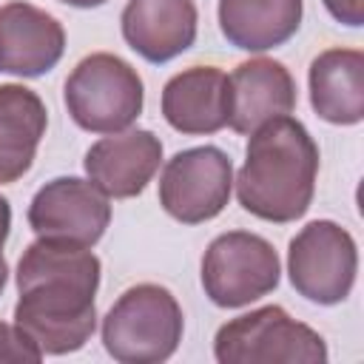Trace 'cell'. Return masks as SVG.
Returning <instances> with one entry per match:
<instances>
[{"instance_id": "cell-20", "label": "cell", "mask_w": 364, "mask_h": 364, "mask_svg": "<svg viewBox=\"0 0 364 364\" xmlns=\"http://www.w3.org/2000/svg\"><path fill=\"white\" fill-rule=\"evenodd\" d=\"M9 228H11V208H9V199L0 196V239L3 242L9 239Z\"/></svg>"}, {"instance_id": "cell-8", "label": "cell", "mask_w": 364, "mask_h": 364, "mask_svg": "<svg viewBox=\"0 0 364 364\" xmlns=\"http://www.w3.org/2000/svg\"><path fill=\"white\" fill-rule=\"evenodd\" d=\"M233 165L225 151L199 145L173 154L159 176V205L182 225L219 216L230 199Z\"/></svg>"}, {"instance_id": "cell-6", "label": "cell", "mask_w": 364, "mask_h": 364, "mask_svg": "<svg viewBox=\"0 0 364 364\" xmlns=\"http://www.w3.org/2000/svg\"><path fill=\"white\" fill-rule=\"evenodd\" d=\"M279 256L273 245L247 230L216 236L202 256V287L216 307H245L279 284Z\"/></svg>"}, {"instance_id": "cell-11", "label": "cell", "mask_w": 364, "mask_h": 364, "mask_svg": "<svg viewBox=\"0 0 364 364\" xmlns=\"http://www.w3.org/2000/svg\"><path fill=\"white\" fill-rule=\"evenodd\" d=\"M65 51V31L48 11L14 0L0 6V71L40 77L51 71Z\"/></svg>"}, {"instance_id": "cell-2", "label": "cell", "mask_w": 364, "mask_h": 364, "mask_svg": "<svg viewBox=\"0 0 364 364\" xmlns=\"http://www.w3.org/2000/svg\"><path fill=\"white\" fill-rule=\"evenodd\" d=\"M182 330V307L168 287L134 284L105 313L102 344L114 361L156 364L176 353Z\"/></svg>"}, {"instance_id": "cell-21", "label": "cell", "mask_w": 364, "mask_h": 364, "mask_svg": "<svg viewBox=\"0 0 364 364\" xmlns=\"http://www.w3.org/2000/svg\"><path fill=\"white\" fill-rule=\"evenodd\" d=\"M3 239H0V293H3V287H6V279H9V264H6V256H3Z\"/></svg>"}, {"instance_id": "cell-9", "label": "cell", "mask_w": 364, "mask_h": 364, "mask_svg": "<svg viewBox=\"0 0 364 364\" xmlns=\"http://www.w3.org/2000/svg\"><path fill=\"white\" fill-rule=\"evenodd\" d=\"M108 222V196L91 179L57 176L46 182L28 205V225L40 239H63L91 247L102 239Z\"/></svg>"}, {"instance_id": "cell-3", "label": "cell", "mask_w": 364, "mask_h": 364, "mask_svg": "<svg viewBox=\"0 0 364 364\" xmlns=\"http://www.w3.org/2000/svg\"><path fill=\"white\" fill-rule=\"evenodd\" d=\"M142 77L111 51L82 57L65 80V108L71 119L94 134L125 131L142 114Z\"/></svg>"}, {"instance_id": "cell-22", "label": "cell", "mask_w": 364, "mask_h": 364, "mask_svg": "<svg viewBox=\"0 0 364 364\" xmlns=\"http://www.w3.org/2000/svg\"><path fill=\"white\" fill-rule=\"evenodd\" d=\"M65 6H77V9H94V6H102L105 0H60Z\"/></svg>"}, {"instance_id": "cell-16", "label": "cell", "mask_w": 364, "mask_h": 364, "mask_svg": "<svg viewBox=\"0 0 364 364\" xmlns=\"http://www.w3.org/2000/svg\"><path fill=\"white\" fill-rule=\"evenodd\" d=\"M46 125L48 111L31 88L0 85V185L17 182L31 168Z\"/></svg>"}, {"instance_id": "cell-12", "label": "cell", "mask_w": 364, "mask_h": 364, "mask_svg": "<svg viewBox=\"0 0 364 364\" xmlns=\"http://www.w3.org/2000/svg\"><path fill=\"white\" fill-rule=\"evenodd\" d=\"M296 108V82L290 71L270 57H253L228 77V125L236 134H253L262 122Z\"/></svg>"}, {"instance_id": "cell-14", "label": "cell", "mask_w": 364, "mask_h": 364, "mask_svg": "<svg viewBox=\"0 0 364 364\" xmlns=\"http://www.w3.org/2000/svg\"><path fill=\"white\" fill-rule=\"evenodd\" d=\"M162 117L182 134H216L228 125V77L216 65H191L162 88Z\"/></svg>"}, {"instance_id": "cell-19", "label": "cell", "mask_w": 364, "mask_h": 364, "mask_svg": "<svg viewBox=\"0 0 364 364\" xmlns=\"http://www.w3.org/2000/svg\"><path fill=\"white\" fill-rule=\"evenodd\" d=\"M324 6L344 26H353L355 28L364 20V0H324Z\"/></svg>"}, {"instance_id": "cell-1", "label": "cell", "mask_w": 364, "mask_h": 364, "mask_svg": "<svg viewBox=\"0 0 364 364\" xmlns=\"http://www.w3.org/2000/svg\"><path fill=\"white\" fill-rule=\"evenodd\" d=\"M318 145L290 114L262 122L247 142L236 176L239 205L264 222H296L307 213L316 191Z\"/></svg>"}, {"instance_id": "cell-4", "label": "cell", "mask_w": 364, "mask_h": 364, "mask_svg": "<svg viewBox=\"0 0 364 364\" xmlns=\"http://www.w3.org/2000/svg\"><path fill=\"white\" fill-rule=\"evenodd\" d=\"M213 355L219 364H324L327 344L313 327L267 304L222 324Z\"/></svg>"}, {"instance_id": "cell-5", "label": "cell", "mask_w": 364, "mask_h": 364, "mask_svg": "<svg viewBox=\"0 0 364 364\" xmlns=\"http://www.w3.org/2000/svg\"><path fill=\"white\" fill-rule=\"evenodd\" d=\"M97 290L46 279L20 290L14 307V324L43 350V355H65L80 350L97 327Z\"/></svg>"}, {"instance_id": "cell-13", "label": "cell", "mask_w": 364, "mask_h": 364, "mask_svg": "<svg viewBox=\"0 0 364 364\" xmlns=\"http://www.w3.org/2000/svg\"><path fill=\"white\" fill-rule=\"evenodd\" d=\"M193 0H128L122 9V37L148 63H168L196 40Z\"/></svg>"}, {"instance_id": "cell-15", "label": "cell", "mask_w": 364, "mask_h": 364, "mask_svg": "<svg viewBox=\"0 0 364 364\" xmlns=\"http://www.w3.org/2000/svg\"><path fill=\"white\" fill-rule=\"evenodd\" d=\"M313 111L333 125H355L364 117V54L327 48L310 63Z\"/></svg>"}, {"instance_id": "cell-18", "label": "cell", "mask_w": 364, "mask_h": 364, "mask_svg": "<svg viewBox=\"0 0 364 364\" xmlns=\"http://www.w3.org/2000/svg\"><path fill=\"white\" fill-rule=\"evenodd\" d=\"M43 358V350L17 327L0 321V361H14V364H37Z\"/></svg>"}, {"instance_id": "cell-7", "label": "cell", "mask_w": 364, "mask_h": 364, "mask_svg": "<svg viewBox=\"0 0 364 364\" xmlns=\"http://www.w3.org/2000/svg\"><path fill=\"white\" fill-rule=\"evenodd\" d=\"M358 253L353 236L330 222L316 219L304 225L287 250V276L299 296L316 304H338L355 284Z\"/></svg>"}, {"instance_id": "cell-17", "label": "cell", "mask_w": 364, "mask_h": 364, "mask_svg": "<svg viewBox=\"0 0 364 364\" xmlns=\"http://www.w3.org/2000/svg\"><path fill=\"white\" fill-rule=\"evenodd\" d=\"M301 0H219V28L236 48L267 51L301 26Z\"/></svg>"}, {"instance_id": "cell-10", "label": "cell", "mask_w": 364, "mask_h": 364, "mask_svg": "<svg viewBox=\"0 0 364 364\" xmlns=\"http://www.w3.org/2000/svg\"><path fill=\"white\" fill-rule=\"evenodd\" d=\"M162 162V142L145 128L117 131L85 151V173L108 199H131L145 191Z\"/></svg>"}]
</instances>
